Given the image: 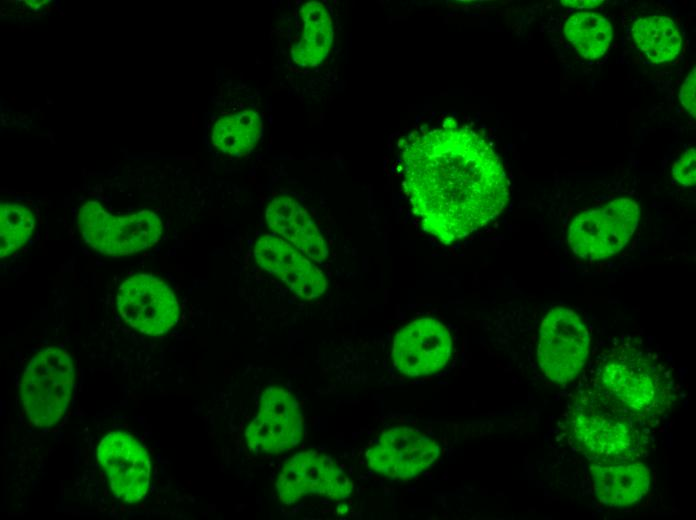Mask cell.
I'll return each instance as SVG.
<instances>
[{
	"label": "cell",
	"instance_id": "cell-13",
	"mask_svg": "<svg viewBox=\"0 0 696 520\" xmlns=\"http://www.w3.org/2000/svg\"><path fill=\"white\" fill-rule=\"evenodd\" d=\"M97 458L117 498L136 503L145 496L151 462L146 449L134 437L123 431L105 435L98 445Z\"/></svg>",
	"mask_w": 696,
	"mask_h": 520
},
{
	"label": "cell",
	"instance_id": "cell-5",
	"mask_svg": "<svg viewBox=\"0 0 696 520\" xmlns=\"http://www.w3.org/2000/svg\"><path fill=\"white\" fill-rule=\"evenodd\" d=\"M78 226L86 244L109 256L145 250L157 243L162 233V222L152 211L114 216L97 201H88L81 207Z\"/></svg>",
	"mask_w": 696,
	"mask_h": 520
},
{
	"label": "cell",
	"instance_id": "cell-11",
	"mask_svg": "<svg viewBox=\"0 0 696 520\" xmlns=\"http://www.w3.org/2000/svg\"><path fill=\"white\" fill-rule=\"evenodd\" d=\"M440 455L439 443L429 435L407 426L382 431L365 458L371 470L392 479L415 478Z\"/></svg>",
	"mask_w": 696,
	"mask_h": 520
},
{
	"label": "cell",
	"instance_id": "cell-22",
	"mask_svg": "<svg viewBox=\"0 0 696 520\" xmlns=\"http://www.w3.org/2000/svg\"><path fill=\"white\" fill-rule=\"evenodd\" d=\"M674 179L684 187H691L696 182V150L688 148L674 163L672 168Z\"/></svg>",
	"mask_w": 696,
	"mask_h": 520
},
{
	"label": "cell",
	"instance_id": "cell-16",
	"mask_svg": "<svg viewBox=\"0 0 696 520\" xmlns=\"http://www.w3.org/2000/svg\"><path fill=\"white\" fill-rule=\"evenodd\" d=\"M590 472L596 496L608 506L633 505L649 491L650 470L639 461L593 462Z\"/></svg>",
	"mask_w": 696,
	"mask_h": 520
},
{
	"label": "cell",
	"instance_id": "cell-17",
	"mask_svg": "<svg viewBox=\"0 0 696 520\" xmlns=\"http://www.w3.org/2000/svg\"><path fill=\"white\" fill-rule=\"evenodd\" d=\"M303 29L299 40L291 48L293 61L303 67L319 65L328 55L333 42L331 17L318 1L305 3L300 9Z\"/></svg>",
	"mask_w": 696,
	"mask_h": 520
},
{
	"label": "cell",
	"instance_id": "cell-21",
	"mask_svg": "<svg viewBox=\"0 0 696 520\" xmlns=\"http://www.w3.org/2000/svg\"><path fill=\"white\" fill-rule=\"evenodd\" d=\"M35 228L33 212L17 203L2 202L0 206V257L6 258L21 248Z\"/></svg>",
	"mask_w": 696,
	"mask_h": 520
},
{
	"label": "cell",
	"instance_id": "cell-9",
	"mask_svg": "<svg viewBox=\"0 0 696 520\" xmlns=\"http://www.w3.org/2000/svg\"><path fill=\"white\" fill-rule=\"evenodd\" d=\"M275 487L279 500L291 505L308 495L343 500L352 494L354 484L330 456L306 450L294 454L285 462Z\"/></svg>",
	"mask_w": 696,
	"mask_h": 520
},
{
	"label": "cell",
	"instance_id": "cell-1",
	"mask_svg": "<svg viewBox=\"0 0 696 520\" xmlns=\"http://www.w3.org/2000/svg\"><path fill=\"white\" fill-rule=\"evenodd\" d=\"M406 195L421 227L450 245L496 218L509 182L491 145L448 118L409 139L402 151Z\"/></svg>",
	"mask_w": 696,
	"mask_h": 520
},
{
	"label": "cell",
	"instance_id": "cell-19",
	"mask_svg": "<svg viewBox=\"0 0 696 520\" xmlns=\"http://www.w3.org/2000/svg\"><path fill=\"white\" fill-rule=\"evenodd\" d=\"M262 122L253 110H244L219 118L212 129L211 141L215 148L231 156L248 154L261 135Z\"/></svg>",
	"mask_w": 696,
	"mask_h": 520
},
{
	"label": "cell",
	"instance_id": "cell-7",
	"mask_svg": "<svg viewBox=\"0 0 696 520\" xmlns=\"http://www.w3.org/2000/svg\"><path fill=\"white\" fill-rule=\"evenodd\" d=\"M589 347L588 330L572 309L557 306L543 318L537 358L551 381L564 384L574 380L587 361Z\"/></svg>",
	"mask_w": 696,
	"mask_h": 520
},
{
	"label": "cell",
	"instance_id": "cell-10",
	"mask_svg": "<svg viewBox=\"0 0 696 520\" xmlns=\"http://www.w3.org/2000/svg\"><path fill=\"white\" fill-rule=\"evenodd\" d=\"M117 307L129 326L149 336L168 332L179 317V304L173 290L150 274H136L126 279L118 290Z\"/></svg>",
	"mask_w": 696,
	"mask_h": 520
},
{
	"label": "cell",
	"instance_id": "cell-24",
	"mask_svg": "<svg viewBox=\"0 0 696 520\" xmlns=\"http://www.w3.org/2000/svg\"><path fill=\"white\" fill-rule=\"evenodd\" d=\"M561 3L563 6L570 7V8L592 9V8H597V7L601 6L604 3V1H602V0H597V1L596 0H589V1L588 0H583V1L565 0V1H561Z\"/></svg>",
	"mask_w": 696,
	"mask_h": 520
},
{
	"label": "cell",
	"instance_id": "cell-8",
	"mask_svg": "<svg viewBox=\"0 0 696 520\" xmlns=\"http://www.w3.org/2000/svg\"><path fill=\"white\" fill-rule=\"evenodd\" d=\"M244 436L255 455H276L296 447L304 436V417L297 399L284 387L265 388Z\"/></svg>",
	"mask_w": 696,
	"mask_h": 520
},
{
	"label": "cell",
	"instance_id": "cell-4",
	"mask_svg": "<svg viewBox=\"0 0 696 520\" xmlns=\"http://www.w3.org/2000/svg\"><path fill=\"white\" fill-rule=\"evenodd\" d=\"M74 385L69 354L55 346L32 357L20 384L21 400L30 422L37 427L56 424L66 412Z\"/></svg>",
	"mask_w": 696,
	"mask_h": 520
},
{
	"label": "cell",
	"instance_id": "cell-14",
	"mask_svg": "<svg viewBox=\"0 0 696 520\" xmlns=\"http://www.w3.org/2000/svg\"><path fill=\"white\" fill-rule=\"evenodd\" d=\"M253 254L263 270L282 280L298 297L313 300L327 288L323 272L281 237L269 234L260 237L254 245Z\"/></svg>",
	"mask_w": 696,
	"mask_h": 520
},
{
	"label": "cell",
	"instance_id": "cell-23",
	"mask_svg": "<svg viewBox=\"0 0 696 520\" xmlns=\"http://www.w3.org/2000/svg\"><path fill=\"white\" fill-rule=\"evenodd\" d=\"M695 91H696V69L693 68L692 71L689 73V75L686 77L685 81L683 82V84L680 88V92H679V100H680L682 106L693 117L696 116Z\"/></svg>",
	"mask_w": 696,
	"mask_h": 520
},
{
	"label": "cell",
	"instance_id": "cell-3",
	"mask_svg": "<svg viewBox=\"0 0 696 520\" xmlns=\"http://www.w3.org/2000/svg\"><path fill=\"white\" fill-rule=\"evenodd\" d=\"M637 423L595 390L575 398L565 426L573 446L588 459L619 462L644 452V433Z\"/></svg>",
	"mask_w": 696,
	"mask_h": 520
},
{
	"label": "cell",
	"instance_id": "cell-12",
	"mask_svg": "<svg viewBox=\"0 0 696 520\" xmlns=\"http://www.w3.org/2000/svg\"><path fill=\"white\" fill-rule=\"evenodd\" d=\"M453 350L449 329L435 318H419L404 325L394 336L395 368L409 377L433 375L447 366Z\"/></svg>",
	"mask_w": 696,
	"mask_h": 520
},
{
	"label": "cell",
	"instance_id": "cell-2",
	"mask_svg": "<svg viewBox=\"0 0 696 520\" xmlns=\"http://www.w3.org/2000/svg\"><path fill=\"white\" fill-rule=\"evenodd\" d=\"M596 391L639 423L657 420L675 398L667 368L656 357L629 346L605 358L597 372Z\"/></svg>",
	"mask_w": 696,
	"mask_h": 520
},
{
	"label": "cell",
	"instance_id": "cell-6",
	"mask_svg": "<svg viewBox=\"0 0 696 520\" xmlns=\"http://www.w3.org/2000/svg\"><path fill=\"white\" fill-rule=\"evenodd\" d=\"M639 206L630 198H617L606 206L577 215L567 232L573 253L585 260H602L622 250L639 222Z\"/></svg>",
	"mask_w": 696,
	"mask_h": 520
},
{
	"label": "cell",
	"instance_id": "cell-18",
	"mask_svg": "<svg viewBox=\"0 0 696 520\" xmlns=\"http://www.w3.org/2000/svg\"><path fill=\"white\" fill-rule=\"evenodd\" d=\"M637 47L652 63L674 60L682 49V35L675 22L667 16L639 18L632 26Z\"/></svg>",
	"mask_w": 696,
	"mask_h": 520
},
{
	"label": "cell",
	"instance_id": "cell-15",
	"mask_svg": "<svg viewBox=\"0 0 696 520\" xmlns=\"http://www.w3.org/2000/svg\"><path fill=\"white\" fill-rule=\"evenodd\" d=\"M270 229L316 263L328 256L326 243L310 215L289 195H279L266 208Z\"/></svg>",
	"mask_w": 696,
	"mask_h": 520
},
{
	"label": "cell",
	"instance_id": "cell-20",
	"mask_svg": "<svg viewBox=\"0 0 696 520\" xmlns=\"http://www.w3.org/2000/svg\"><path fill=\"white\" fill-rule=\"evenodd\" d=\"M568 41L585 59H597L605 54L613 31L608 19L595 12H578L564 26Z\"/></svg>",
	"mask_w": 696,
	"mask_h": 520
}]
</instances>
